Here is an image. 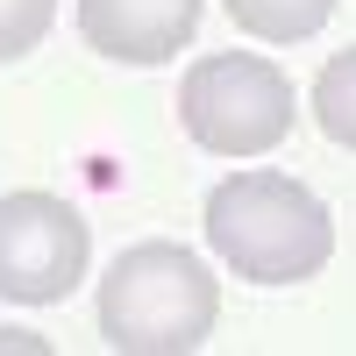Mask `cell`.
Returning a JSON list of instances; mask_svg holds the SVG:
<instances>
[{
    "label": "cell",
    "instance_id": "2",
    "mask_svg": "<svg viewBox=\"0 0 356 356\" xmlns=\"http://www.w3.org/2000/svg\"><path fill=\"white\" fill-rule=\"evenodd\" d=\"M93 314L122 356H193L221 321V285L186 243H136L100 278Z\"/></svg>",
    "mask_w": 356,
    "mask_h": 356
},
{
    "label": "cell",
    "instance_id": "1",
    "mask_svg": "<svg viewBox=\"0 0 356 356\" xmlns=\"http://www.w3.org/2000/svg\"><path fill=\"white\" fill-rule=\"evenodd\" d=\"M207 243L250 285H300L321 278L335 257V214L314 186L285 171H235L207 193Z\"/></svg>",
    "mask_w": 356,
    "mask_h": 356
},
{
    "label": "cell",
    "instance_id": "3",
    "mask_svg": "<svg viewBox=\"0 0 356 356\" xmlns=\"http://www.w3.org/2000/svg\"><path fill=\"white\" fill-rule=\"evenodd\" d=\"M292 79L257 50L193 57L178 86V122L207 157H264L292 136Z\"/></svg>",
    "mask_w": 356,
    "mask_h": 356
},
{
    "label": "cell",
    "instance_id": "4",
    "mask_svg": "<svg viewBox=\"0 0 356 356\" xmlns=\"http://www.w3.org/2000/svg\"><path fill=\"white\" fill-rule=\"evenodd\" d=\"M93 228L57 193H0V300L57 307L86 278Z\"/></svg>",
    "mask_w": 356,
    "mask_h": 356
},
{
    "label": "cell",
    "instance_id": "6",
    "mask_svg": "<svg viewBox=\"0 0 356 356\" xmlns=\"http://www.w3.org/2000/svg\"><path fill=\"white\" fill-rule=\"evenodd\" d=\"M221 8L257 43H300V36H314V29L335 15V0H221Z\"/></svg>",
    "mask_w": 356,
    "mask_h": 356
},
{
    "label": "cell",
    "instance_id": "5",
    "mask_svg": "<svg viewBox=\"0 0 356 356\" xmlns=\"http://www.w3.org/2000/svg\"><path fill=\"white\" fill-rule=\"evenodd\" d=\"M79 36L114 65H164L193 43L200 0H79Z\"/></svg>",
    "mask_w": 356,
    "mask_h": 356
},
{
    "label": "cell",
    "instance_id": "7",
    "mask_svg": "<svg viewBox=\"0 0 356 356\" xmlns=\"http://www.w3.org/2000/svg\"><path fill=\"white\" fill-rule=\"evenodd\" d=\"M314 122H321L328 143L356 150V50H335L328 65H321V79H314Z\"/></svg>",
    "mask_w": 356,
    "mask_h": 356
},
{
    "label": "cell",
    "instance_id": "8",
    "mask_svg": "<svg viewBox=\"0 0 356 356\" xmlns=\"http://www.w3.org/2000/svg\"><path fill=\"white\" fill-rule=\"evenodd\" d=\"M57 22V0H0V65L29 57Z\"/></svg>",
    "mask_w": 356,
    "mask_h": 356
}]
</instances>
